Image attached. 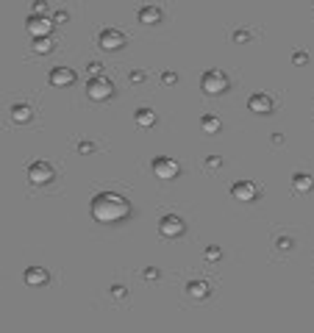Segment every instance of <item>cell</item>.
Masks as SVG:
<instances>
[{
	"instance_id": "25",
	"label": "cell",
	"mask_w": 314,
	"mask_h": 333,
	"mask_svg": "<svg viewBox=\"0 0 314 333\" xmlns=\"http://www.w3.org/2000/svg\"><path fill=\"white\" fill-rule=\"evenodd\" d=\"M234 39H236V42H245V39H250V33H248V31H236Z\"/></svg>"
},
{
	"instance_id": "1",
	"label": "cell",
	"mask_w": 314,
	"mask_h": 333,
	"mask_svg": "<svg viewBox=\"0 0 314 333\" xmlns=\"http://www.w3.org/2000/svg\"><path fill=\"white\" fill-rule=\"evenodd\" d=\"M89 211L98 222L112 225V222H120L131 214V203L117 192H98L89 203Z\"/></svg>"
},
{
	"instance_id": "26",
	"label": "cell",
	"mask_w": 314,
	"mask_h": 333,
	"mask_svg": "<svg viewBox=\"0 0 314 333\" xmlns=\"http://www.w3.org/2000/svg\"><path fill=\"white\" fill-rule=\"evenodd\" d=\"M306 58H309L306 53H295V56H292V61H295V64H306Z\"/></svg>"
},
{
	"instance_id": "19",
	"label": "cell",
	"mask_w": 314,
	"mask_h": 333,
	"mask_svg": "<svg viewBox=\"0 0 314 333\" xmlns=\"http://www.w3.org/2000/svg\"><path fill=\"white\" fill-rule=\"evenodd\" d=\"M53 50V39L50 36H39L36 42H33V53H39V56H42V53H50Z\"/></svg>"
},
{
	"instance_id": "4",
	"label": "cell",
	"mask_w": 314,
	"mask_h": 333,
	"mask_svg": "<svg viewBox=\"0 0 314 333\" xmlns=\"http://www.w3.org/2000/svg\"><path fill=\"white\" fill-rule=\"evenodd\" d=\"M200 89L206 94H223L225 89H228V78H225L223 72L211 70V72H206V75L200 78Z\"/></svg>"
},
{
	"instance_id": "22",
	"label": "cell",
	"mask_w": 314,
	"mask_h": 333,
	"mask_svg": "<svg viewBox=\"0 0 314 333\" xmlns=\"http://www.w3.org/2000/svg\"><path fill=\"white\" fill-rule=\"evenodd\" d=\"M50 19H53L56 25H59V23H67V11H56V14H53Z\"/></svg>"
},
{
	"instance_id": "8",
	"label": "cell",
	"mask_w": 314,
	"mask_h": 333,
	"mask_svg": "<svg viewBox=\"0 0 314 333\" xmlns=\"http://www.w3.org/2000/svg\"><path fill=\"white\" fill-rule=\"evenodd\" d=\"M98 45L103 47V50L108 53H114V50H120L122 45H125V36H122V31H114V28H106L103 33H100V39H98Z\"/></svg>"
},
{
	"instance_id": "12",
	"label": "cell",
	"mask_w": 314,
	"mask_h": 333,
	"mask_svg": "<svg viewBox=\"0 0 314 333\" xmlns=\"http://www.w3.org/2000/svg\"><path fill=\"white\" fill-rule=\"evenodd\" d=\"M248 108L256 114H270L272 111V97L270 94H253V97L248 100Z\"/></svg>"
},
{
	"instance_id": "24",
	"label": "cell",
	"mask_w": 314,
	"mask_h": 333,
	"mask_svg": "<svg viewBox=\"0 0 314 333\" xmlns=\"http://www.w3.org/2000/svg\"><path fill=\"white\" fill-rule=\"evenodd\" d=\"M161 81H164V84H175V81H178V75H175V72H164V75H161Z\"/></svg>"
},
{
	"instance_id": "5",
	"label": "cell",
	"mask_w": 314,
	"mask_h": 333,
	"mask_svg": "<svg viewBox=\"0 0 314 333\" xmlns=\"http://www.w3.org/2000/svg\"><path fill=\"white\" fill-rule=\"evenodd\" d=\"M183 228H187V225H183V220H181L178 214H164V217L159 220V233L167 236V239H175V236H181Z\"/></svg>"
},
{
	"instance_id": "7",
	"label": "cell",
	"mask_w": 314,
	"mask_h": 333,
	"mask_svg": "<svg viewBox=\"0 0 314 333\" xmlns=\"http://www.w3.org/2000/svg\"><path fill=\"white\" fill-rule=\"evenodd\" d=\"M153 172H156V178L173 181V178H178L181 167H178V161H173V159H156L153 161Z\"/></svg>"
},
{
	"instance_id": "3",
	"label": "cell",
	"mask_w": 314,
	"mask_h": 333,
	"mask_svg": "<svg viewBox=\"0 0 314 333\" xmlns=\"http://www.w3.org/2000/svg\"><path fill=\"white\" fill-rule=\"evenodd\" d=\"M25 175H28V181L33 183V186H45V183L53 181V175H56V172H53V167L47 164V161H33Z\"/></svg>"
},
{
	"instance_id": "18",
	"label": "cell",
	"mask_w": 314,
	"mask_h": 333,
	"mask_svg": "<svg viewBox=\"0 0 314 333\" xmlns=\"http://www.w3.org/2000/svg\"><path fill=\"white\" fill-rule=\"evenodd\" d=\"M200 128H203V133H217L223 128V122L217 120V117H203L200 120Z\"/></svg>"
},
{
	"instance_id": "23",
	"label": "cell",
	"mask_w": 314,
	"mask_h": 333,
	"mask_svg": "<svg viewBox=\"0 0 314 333\" xmlns=\"http://www.w3.org/2000/svg\"><path fill=\"white\" fill-rule=\"evenodd\" d=\"M78 150H81V153H92V150H95V145H92V142H81Z\"/></svg>"
},
{
	"instance_id": "10",
	"label": "cell",
	"mask_w": 314,
	"mask_h": 333,
	"mask_svg": "<svg viewBox=\"0 0 314 333\" xmlns=\"http://www.w3.org/2000/svg\"><path fill=\"white\" fill-rule=\"evenodd\" d=\"M47 81H50L53 86H70V84H75V70H70V67H56V70L47 75Z\"/></svg>"
},
{
	"instance_id": "9",
	"label": "cell",
	"mask_w": 314,
	"mask_h": 333,
	"mask_svg": "<svg viewBox=\"0 0 314 333\" xmlns=\"http://www.w3.org/2000/svg\"><path fill=\"white\" fill-rule=\"evenodd\" d=\"M231 194H234V200L250 203V200H256L258 189H256V183H250V181H236L234 186H231Z\"/></svg>"
},
{
	"instance_id": "2",
	"label": "cell",
	"mask_w": 314,
	"mask_h": 333,
	"mask_svg": "<svg viewBox=\"0 0 314 333\" xmlns=\"http://www.w3.org/2000/svg\"><path fill=\"white\" fill-rule=\"evenodd\" d=\"M86 94H89L92 100H98V103H103V100H108L114 94V84L103 75H95V78H89V84H86Z\"/></svg>"
},
{
	"instance_id": "28",
	"label": "cell",
	"mask_w": 314,
	"mask_h": 333,
	"mask_svg": "<svg viewBox=\"0 0 314 333\" xmlns=\"http://www.w3.org/2000/svg\"><path fill=\"white\" fill-rule=\"evenodd\" d=\"M139 81H145V72H131V84H139Z\"/></svg>"
},
{
	"instance_id": "29",
	"label": "cell",
	"mask_w": 314,
	"mask_h": 333,
	"mask_svg": "<svg viewBox=\"0 0 314 333\" xmlns=\"http://www.w3.org/2000/svg\"><path fill=\"white\" fill-rule=\"evenodd\" d=\"M278 247H281V250H289L292 242H289V239H278Z\"/></svg>"
},
{
	"instance_id": "27",
	"label": "cell",
	"mask_w": 314,
	"mask_h": 333,
	"mask_svg": "<svg viewBox=\"0 0 314 333\" xmlns=\"http://www.w3.org/2000/svg\"><path fill=\"white\" fill-rule=\"evenodd\" d=\"M100 67H103V64H98V61H92V64H89V72H92V75H100Z\"/></svg>"
},
{
	"instance_id": "17",
	"label": "cell",
	"mask_w": 314,
	"mask_h": 333,
	"mask_svg": "<svg viewBox=\"0 0 314 333\" xmlns=\"http://www.w3.org/2000/svg\"><path fill=\"white\" fill-rule=\"evenodd\" d=\"M134 120H136V125H139V128H150L156 122V111H150V108H139Z\"/></svg>"
},
{
	"instance_id": "14",
	"label": "cell",
	"mask_w": 314,
	"mask_h": 333,
	"mask_svg": "<svg viewBox=\"0 0 314 333\" xmlns=\"http://www.w3.org/2000/svg\"><path fill=\"white\" fill-rule=\"evenodd\" d=\"M139 23L142 25L161 23V9H159V6H145V9H139Z\"/></svg>"
},
{
	"instance_id": "20",
	"label": "cell",
	"mask_w": 314,
	"mask_h": 333,
	"mask_svg": "<svg viewBox=\"0 0 314 333\" xmlns=\"http://www.w3.org/2000/svg\"><path fill=\"white\" fill-rule=\"evenodd\" d=\"M33 14H39V17H50V9H47L45 3H33Z\"/></svg>"
},
{
	"instance_id": "16",
	"label": "cell",
	"mask_w": 314,
	"mask_h": 333,
	"mask_svg": "<svg viewBox=\"0 0 314 333\" xmlns=\"http://www.w3.org/2000/svg\"><path fill=\"white\" fill-rule=\"evenodd\" d=\"M292 186H295V192H309V189L314 186V178L306 172H298L295 178H292Z\"/></svg>"
},
{
	"instance_id": "11",
	"label": "cell",
	"mask_w": 314,
	"mask_h": 333,
	"mask_svg": "<svg viewBox=\"0 0 314 333\" xmlns=\"http://www.w3.org/2000/svg\"><path fill=\"white\" fill-rule=\"evenodd\" d=\"M23 281H25V286H45L50 281V275H47L45 267H31V269H25Z\"/></svg>"
},
{
	"instance_id": "13",
	"label": "cell",
	"mask_w": 314,
	"mask_h": 333,
	"mask_svg": "<svg viewBox=\"0 0 314 333\" xmlns=\"http://www.w3.org/2000/svg\"><path fill=\"white\" fill-rule=\"evenodd\" d=\"M33 117V108L28 103H17V106H11V120L17 122V125H25V122H31Z\"/></svg>"
},
{
	"instance_id": "21",
	"label": "cell",
	"mask_w": 314,
	"mask_h": 333,
	"mask_svg": "<svg viewBox=\"0 0 314 333\" xmlns=\"http://www.w3.org/2000/svg\"><path fill=\"white\" fill-rule=\"evenodd\" d=\"M220 256H223V253H220V247H209V250H206V258H209V261H217Z\"/></svg>"
},
{
	"instance_id": "6",
	"label": "cell",
	"mask_w": 314,
	"mask_h": 333,
	"mask_svg": "<svg viewBox=\"0 0 314 333\" xmlns=\"http://www.w3.org/2000/svg\"><path fill=\"white\" fill-rule=\"evenodd\" d=\"M53 19L50 17H39V14H31L28 17V23H25V28H28V33L33 39H39V36H50V31H53Z\"/></svg>"
},
{
	"instance_id": "15",
	"label": "cell",
	"mask_w": 314,
	"mask_h": 333,
	"mask_svg": "<svg viewBox=\"0 0 314 333\" xmlns=\"http://www.w3.org/2000/svg\"><path fill=\"white\" fill-rule=\"evenodd\" d=\"M187 295L192 297V300H206L209 297V283L206 281H192L187 286Z\"/></svg>"
},
{
	"instance_id": "30",
	"label": "cell",
	"mask_w": 314,
	"mask_h": 333,
	"mask_svg": "<svg viewBox=\"0 0 314 333\" xmlns=\"http://www.w3.org/2000/svg\"><path fill=\"white\" fill-rule=\"evenodd\" d=\"M145 278H147V281H156V278H159V272H156V269H147Z\"/></svg>"
}]
</instances>
